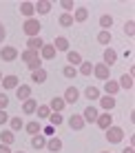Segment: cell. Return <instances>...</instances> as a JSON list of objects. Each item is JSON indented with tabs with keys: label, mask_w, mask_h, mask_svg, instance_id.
<instances>
[{
	"label": "cell",
	"mask_w": 135,
	"mask_h": 153,
	"mask_svg": "<svg viewBox=\"0 0 135 153\" xmlns=\"http://www.w3.org/2000/svg\"><path fill=\"white\" fill-rule=\"evenodd\" d=\"M66 124H69L71 126V129H73V131H82V129H84V118H82V115H77V113H73V115H71V118L69 120H66Z\"/></svg>",
	"instance_id": "cell-5"
},
{
	"label": "cell",
	"mask_w": 135,
	"mask_h": 153,
	"mask_svg": "<svg viewBox=\"0 0 135 153\" xmlns=\"http://www.w3.org/2000/svg\"><path fill=\"white\" fill-rule=\"evenodd\" d=\"M40 129H42V126H40L38 120H33V122H29V124H27V133H29V135H38V133H40Z\"/></svg>",
	"instance_id": "cell-33"
},
{
	"label": "cell",
	"mask_w": 135,
	"mask_h": 153,
	"mask_svg": "<svg viewBox=\"0 0 135 153\" xmlns=\"http://www.w3.org/2000/svg\"><path fill=\"white\" fill-rule=\"evenodd\" d=\"M18 76H4L2 78V87L4 89H18Z\"/></svg>",
	"instance_id": "cell-19"
},
{
	"label": "cell",
	"mask_w": 135,
	"mask_h": 153,
	"mask_svg": "<svg viewBox=\"0 0 135 153\" xmlns=\"http://www.w3.org/2000/svg\"><path fill=\"white\" fill-rule=\"evenodd\" d=\"M84 96L89 100H100V89H97V87H86L84 89Z\"/></svg>",
	"instance_id": "cell-30"
},
{
	"label": "cell",
	"mask_w": 135,
	"mask_h": 153,
	"mask_svg": "<svg viewBox=\"0 0 135 153\" xmlns=\"http://www.w3.org/2000/svg\"><path fill=\"white\" fill-rule=\"evenodd\" d=\"M46 149H49L51 153H60L62 151V140L60 138H51L49 142H46Z\"/></svg>",
	"instance_id": "cell-20"
},
{
	"label": "cell",
	"mask_w": 135,
	"mask_h": 153,
	"mask_svg": "<svg viewBox=\"0 0 135 153\" xmlns=\"http://www.w3.org/2000/svg\"><path fill=\"white\" fill-rule=\"evenodd\" d=\"M20 13H22L24 18L29 20L31 16L35 13V4H33V2H20Z\"/></svg>",
	"instance_id": "cell-12"
},
{
	"label": "cell",
	"mask_w": 135,
	"mask_h": 153,
	"mask_svg": "<svg viewBox=\"0 0 135 153\" xmlns=\"http://www.w3.org/2000/svg\"><path fill=\"white\" fill-rule=\"evenodd\" d=\"M95 124L100 126V129H108V126H113V115L108 113V111H104L102 115H97V120H95Z\"/></svg>",
	"instance_id": "cell-6"
},
{
	"label": "cell",
	"mask_w": 135,
	"mask_h": 153,
	"mask_svg": "<svg viewBox=\"0 0 135 153\" xmlns=\"http://www.w3.org/2000/svg\"><path fill=\"white\" fill-rule=\"evenodd\" d=\"M40 29H42V25H40L35 18H29V20H24V25H22V31L29 36V38H35V36L40 33Z\"/></svg>",
	"instance_id": "cell-2"
},
{
	"label": "cell",
	"mask_w": 135,
	"mask_h": 153,
	"mask_svg": "<svg viewBox=\"0 0 135 153\" xmlns=\"http://www.w3.org/2000/svg\"><path fill=\"white\" fill-rule=\"evenodd\" d=\"M66 60H69V65H82V56L77 53V51H66Z\"/></svg>",
	"instance_id": "cell-28"
},
{
	"label": "cell",
	"mask_w": 135,
	"mask_h": 153,
	"mask_svg": "<svg viewBox=\"0 0 135 153\" xmlns=\"http://www.w3.org/2000/svg\"><path fill=\"white\" fill-rule=\"evenodd\" d=\"M4 38H7V29H4V25L0 22V42H2Z\"/></svg>",
	"instance_id": "cell-42"
},
{
	"label": "cell",
	"mask_w": 135,
	"mask_h": 153,
	"mask_svg": "<svg viewBox=\"0 0 135 153\" xmlns=\"http://www.w3.org/2000/svg\"><path fill=\"white\" fill-rule=\"evenodd\" d=\"M124 33H126L128 38H133V36H135V22H133V20H128V22L124 25Z\"/></svg>",
	"instance_id": "cell-37"
},
{
	"label": "cell",
	"mask_w": 135,
	"mask_h": 153,
	"mask_svg": "<svg viewBox=\"0 0 135 153\" xmlns=\"http://www.w3.org/2000/svg\"><path fill=\"white\" fill-rule=\"evenodd\" d=\"M0 82H2V73H0Z\"/></svg>",
	"instance_id": "cell-47"
},
{
	"label": "cell",
	"mask_w": 135,
	"mask_h": 153,
	"mask_svg": "<svg viewBox=\"0 0 135 153\" xmlns=\"http://www.w3.org/2000/svg\"><path fill=\"white\" fill-rule=\"evenodd\" d=\"M53 47H55V51H69V40L64 38V36H58L53 42Z\"/></svg>",
	"instance_id": "cell-23"
},
{
	"label": "cell",
	"mask_w": 135,
	"mask_h": 153,
	"mask_svg": "<svg viewBox=\"0 0 135 153\" xmlns=\"http://www.w3.org/2000/svg\"><path fill=\"white\" fill-rule=\"evenodd\" d=\"M49 122H51V126H60L64 122V118H62L60 113H49Z\"/></svg>",
	"instance_id": "cell-35"
},
{
	"label": "cell",
	"mask_w": 135,
	"mask_h": 153,
	"mask_svg": "<svg viewBox=\"0 0 135 153\" xmlns=\"http://www.w3.org/2000/svg\"><path fill=\"white\" fill-rule=\"evenodd\" d=\"M42 45H44V40L40 38V36L27 40V49H29V51H40V49H42Z\"/></svg>",
	"instance_id": "cell-13"
},
{
	"label": "cell",
	"mask_w": 135,
	"mask_h": 153,
	"mask_svg": "<svg viewBox=\"0 0 135 153\" xmlns=\"http://www.w3.org/2000/svg\"><path fill=\"white\" fill-rule=\"evenodd\" d=\"M15 98L22 100V102L29 100L31 98V87H29V84H18V89H15Z\"/></svg>",
	"instance_id": "cell-9"
},
{
	"label": "cell",
	"mask_w": 135,
	"mask_h": 153,
	"mask_svg": "<svg viewBox=\"0 0 135 153\" xmlns=\"http://www.w3.org/2000/svg\"><path fill=\"white\" fill-rule=\"evenodd\" d=\"M104 91H106V96H113V98H115V93L120 91V84H117L115 80H111V78H108V80L104 82Z\"/></svg>",
	"instance_id": "cell-15"
},
{
	"label": "cell",
	"mask_w": 135,
	"mask_h": 153,
	"mask_svg": "<svg viewBox=\"0 0 135 153\" xmlns=\"http://www.w3.org/2000/svg\"><path fill=\"white\" fill-rule=\"evenodd\" d=\"M86 18H89V9H84V7L75 9V13H73V22H84Z\"/></svg>",
	"instance_id": "cell-25"
},
{
	"label": "cell",
	"mask_w": 135,
	"mask_h": 153,
	"mask_svg": "<svg viewBox=\"0 0 135 153\" xmlns=\"http://www.w3.org/2000/svg\"><path fill=\"white\" fill-rule=\"evenodd\" d=\"M31 146H33V149H44L46 146V140H44V135H31Z\"/></svg>",
	"instance_id": "cell-26"
},
{
	"label": "cell",
	"mask_w": 135,
	"mask_h": 153,
	"mask_svg": "<svg viewBox=\"0 0 135 153\" xmlns=\"http://www.w3.org/2000/svg\"><path fill=\"white\" fill-rule=\"evenodd\" d=\"M46 78H49V73H46L44 69H35V71H31V82L42 84V82H46Z\"/></svg>",
	"instance_id": "cell-14"
},
{
	"label": "cell",
	"mask_w": 135,
	"mask_h": 153,
	"mask_svg": "<svg viewBox=\"0 0 135 153\" xmlns=\"http://www.w3.org/2000/svg\"><path fill=\"white\" fill-rule=\"evenodd\" d=\"M20 58H22V60L27 62V67H29L31 71H35V69H42V60H40L38 51H29V49H24L22 53H20Z\"/></svg>",
	"instance_id": "cell-1"
},
{
	"label": "cell",
	"mask_w": 135,
	"mask_h": 153,
	"mask_svg": "<svg viewBox=\"0 0 135 153\" xmlns=\"http://www.w3.org/2000/svg\"><path fill=\"white\" fill-rule=\"evenodd\" d=\"M111 40H113V36H111V31H104L102 29L100 33H97V42H100V45H111Z\"/></svg>",
	"instance_id": "cell-27"
},
{
	"label": "cell",
	"mask_w": 135,
	"mask_h": 153,
	"mask_svg": "<svg viewBox=\"0 0 135 153\" xmlns=\"http://www.w3.org/2000/svg\"><path fill=\"white\" fill-rule=\"evenodd\" d=\"M58 22H60V27H73V16L71 13H62L58 18Z\"/></svg>",
	"instance_id": "cell-31"
},
{
	"label": "cell",
	"mask_w": 135,
	"mask_h": 153,
	"mask_svg": "<svg viewBox=\"0 0 135 153\" xmlns=\"http://www.w3.org/2000/svg\"><path fill=\"white\" fill-rule=\"evenodd\" d=\"M9 124H11V131H20L22 129V118H9Z\"/></svg>",
	"instance_id": "cell-39"
},
{
	"label": "cell",
	"mask_w": 135,
	"mask_h": 153,
	"mask_svg": "<svg viewBox=\"0 0 135 153\" xmlns=\"http://www.w3.org/2000/svg\"><path fill=\"white\" fill-rule=\"evenodd\" d=\"M35 111H38V120H44V118H49V113H51V109L46 107V104H40L38 109H35Z\"/></svg>",
	"instance_id": "cell-34"
},
{
	"label": "cell",
	"mask_w": 135,
	"mask_h": 153,
	"mask_svg": "<svg viewBox=\"0 0 135 153\" xmlns=\"http://www.w3.org/2000/svg\"><path fill=\"white\" fill-rule=\"evenodd\" d=\"M82 118H84V122H95L97 120V109L89 104V107L84 109V113H82Z\"/></svg>",
	"instance_id": "cell-16"
},
{
	"label": "cell",
	"mask_w": 135,
	"mask_h": 153,
	"mask_svg": "<svg viewBox=\"0 0 135 153\" xmlns=\"http://www.w3.org/2000/svg\"><path fill=\"white\" fill-rule=\"evenodd\" d=\"M15 140V135H13V131H2V133H0V144H11V142Z\"/></svg>",
	"instance_id": "cell-29"
},
{
	"label": "cell",
	"mask_w": 135,
	"mask_h": 153,
	"mask_svg": "<svg viewBox=\"0 0 135 153\" xmlns=\"http://www.w3.org/2000/svg\"><path fill=\"white\" fill-rule=\"evenodd\" d=\"M64 107H66V104H64V100H62V98H53V100L49 102V109H51L53 113H60Z\"/></svg>",
	"instance_id": "cell-22"
},
{
	"label": "cell",
	"mask_w": 135,
	"mask_h": 153,
	"mask_svg": "<svg viewBox=\"0 0 135 153\" xmlns=\"http://www.w3.org/2000/svg\"><path fill=\"white\" fill-rule=\"evenodd\" d=\"M35 109H38V100L29 98V100H24V102H22V113L31 115V113H35Z\"/></svg>",
	"instance_id": "cell-11"
},
{
	"label": "cell",
	"mask_w": 135,
	"mask_h": 153,
	"mask_svg": "<svg viewBox=\"0 0 135 153\" xmlns=\"http://www.w3.org/2000/svg\"><path fill=\"white\" fill-rule=\"evenodd\" d=\"M0 153H13L11 149H9V146L7 144H0Z\"/></svg>",
	"instance_id": "cell-45"
},
{
	"label": "cell",
	"mask_w": 135,
	"mask_h": 153,
	"mask_svg": "<svg viewBox=\"0 0 135 153\" xmlns=\"http://www.w3.org/2000/svg\"><path fill=\"white\" fill-rule=\"evenodd\" d=\"M102 153H108V151H102Z\"/></svg>",
	"instance_id": "cell-49"
},
{
	"label": "cell",
	"mask_w": 135,
	"mask_h": 153,
	"mask_svg": "<svg viewBox=\"0 0 135 153\" xmlns=\"http://www.w3.org/2000/svg\"><path fill=\"white\" fill-rule=\"evenodd\" d=\"M0 58H2L4 62H13L15 58H18V49H15V47H2Z\"/></svg>",
	"instance_id": "cell-7"
},
{
	"label": "cell",
	"mask_w": 135,
	"mask_h": 153,
	"mask_svg": "<svg viewBox=\"0 0 135 153\" xmlns=\"http://www.w3.org/2000/svg\"><path fill=\"white\" fill-rule=\"evenodd\" d=\"M62 76H64V78H75V76H77V71H75V67L66 65L64 69H62Z\"/></svg>",
	"instance_id": "cell-38"
},
{
	"label": "cell",
	"mask_w": 135,
	"mask_h": 153,
	"mask_svg": "<svg viewBox=\"0 0 135 153\" xmlns=\"http://www.w3.org/2000/svg\"><path fill=\"white\" fill-rule=\"evenodd\" d=\"M115 60H117V53H115V51H113L111 47L104 49V65H106V67H113V65H115Z\"/></svg>",
	"instance_id": "cell-18"
},
{
	"label": "cell",
	"mask_w": 135,
	"mask_h": 153,
	"mask_svg": "<svg viewBox=\"0 0 135 153\" xmlns=\"http://www.w3.org/2000/svg\"><path fill=\"white\" fill-rule=\"evenodd\" d=\"M7 104H9L7 93H0V111H4V109H7Z\"/></svg>",
	"instance_id": "cell-40"
},
{
	"label": "cell",
	"mask_w": 135,
	"mask_h": 153,
	"mask_svg": "<svg viewBox=\"0 0 135 153\" xmlns=\"http://www.w3.org/2000/svg\"><path fill=\"white\" fill-rule=\"evenodd\" d=\"M40 53H42L44 60H53V58H55V47H53V45H46V42H44L42 49H40Z\"/></svg>",
	"instance_id": "cell-17"
},
{
	"label": "cell",
	"mask_w": 135,
	"mask_h": 153,
	"mask_svg": "<svg viewBox=\"0 0 135 153\" xmlns=\"http://www.w3.org/2000/svg\"><path fill=\"white\" fill-rule=\"evenodd\" d=\"M53 133H55V126H51V124L44 126V135H53Z\"/></svg>",
	"instance_id": "cell-44"
},
{
	"label": "cell",
	"mask_w": 135,
	"mask_h": 153,
	"mask_svg": "<svg viewBox=\"0 0 135 153\" xmlns=\"http://www.w3.org/2000/svg\"><path fill=\"white\" fill-rule=\"evenodd\" d=\"M77 98H80V91H77L75 87H69L64 91V98H62V100H64V104H75Z\"/></svg>",
	"instance_id": "cell-8"
},
{
	"label": "cell",
	"mask_w": 135,
	"mask_h": 153,
	"mask_svg": "<svg viewBox=\"0 0 135 153\" xmlns=\"http://www.w3.org/2000/svg\"><path fill=\"white\" fill-rule=\"evenodd\" d=\"M100 107L104 109V111L111 113L113 109H115V98H113V96H102L100 98Z\"/></svg>",
	"instance_id": "cell-10"
},
{
	"label": "cell",
	"mask_w": 135,
	"mask_h": 153,
	"mask_svg": "<svg viewBox=\"0 0 135 153\" xmlns=\"http://www.w3.org/2000/svg\"><path fill=\"white\" fill-rule=\"evenodd\" d=\"M122 138H124V131L120 129V126H108V129H106V140L111 142V144L122 142Z\"/></svg>",
	"instance_id": "cell-3"
},
{
	"label": "cell",
	"mask_w": 135,
	"mask_h": 153,
	"mask_svg": "<svg viewBox=\"0 0 135 153\" xmlns=\"http://www.w3.org/2000/svg\"><path fill=\"white\" fill-rule=\"evenodd\" d=\"M80 73H82V76H91V73H93V65H91V62H84V60H82Z\"/></svg>",
	"instance_id": "cell-36"
},
{
	"label": "cell",
	"mask_w": 135,
	"mask_h": 153,
	"mask_svg": "<svg viewBox=\"0 0 135 153\" xmlns=\"http://www.w3.org/2000/svg\"><path fill=\"white\" fill-rule=\"evenodd\" d=\"M120 89H126V91H131L133 89V76H128V73H124V76L120 78Z\"/></svg>",
	"instance_id": "cell-24"
},
{
	"label": "cell",
	"mask_w": 135,
	"mask_h": 153,
	"mask_svg": "<svg viewBox=\"0 0 135 153\" xmlns=\"http://www.w3.org/2000/svg\"><path fill=\"white\" fill-rule=\"evenodd\" d=\"M62 9L71 11V9H73V2H71V0H62Z\"/></svg>",
	"instance_id": "cell-41"
},
{
	"label": "cell",
	"mask_w": 135,
	"mask_h": 153,
	"mask_svg": "<svg viewBox=\"0 0 135 153\" xmlns=\"http://www.w3.org/2000/svg\"><path fill=\"white\" fill-rule=\"evenodd\" d=\"M100 27L104 29V31H108V29L113 27V18H111V16H108V13H104V16H100Z\"/></svg>",
	"instance_id": "cell-32"
},
{
	"label": "cell",
	"mask_w": 135,
	"mask_h": 153,
	"mask_svg": "<svg viewBox=\"0 0 135 153\" xmlns=\"http://www.w3.org/2000/svg\"><path fill=\"white\" fill-rule=\"evenodd\" d=\"M35 11H38L40 16H46L51 11V2L49 0H38V4H35Z\"/></svg>",
	"instance_id": "cell-21"
},
{
	"label": "cell",
	"mask_w": 135,
	"mask_h": 153,
	"mask_svg": "<svg viewBox=\"0 0 135 153\" xmlns=\"http://www.w3.org/2000/svg\"><path fill=\"white\" fill-rule=\"evenodd\" d=\"M15 153H24V151H15Z\"/></svg>",
	"instance_id": "cell-48"
},
{
	"label": "cell",
	"mask_w": 135,
	"mask_h": 153,
	"mask_svg": "<svg viewBox=\"0 0 135 153\" xmlns=\"http://www.w3.org/2000/svg\"><path fill=\"white\" fill-rule=\"evenodd\" d=\"M122 153H135V151H133V146H126V149H124Z\"/></svg>",
	"instance_id": "cell-46"
},
{
	"label": "cell",
	"mask_w": 135,
	"mask_h": 153,
	"mask_svg": "<svg viewBox=\"0 0 135 153\" xmlns=\"http://www.w3.org/2000/svg\"><path fill=\"white\" fill-rule=\"evenodd\" d=\"M4 122H9V115H7V111H0V124H4Z\"/></svg>",
	"instance_id": "cell-43"
},
{
	"label": "cell",
	"mask_w": 135,
	"mask_h": 153,
	"mask_svg": "<svg viewBox=\"0 0 135 153\" xmlns=\"http://www.w3.org/2000/svg\"><path fill=\"white\" fill-rule=\"evenodd\" d=\"M93 73H95V78L97 80H108V78H111V67H106L104 62H102V65H93Z\"/></svg>",
	"instance_id": "cell-4"
}]
</instances>
